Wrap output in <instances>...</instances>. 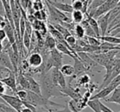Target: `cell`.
Returning a JSON list of instances; mask_svg holds the SVG:
<instances>
[{
	"label": "cell",
	"instance_id": "29",
	"mask_svg": "<svg viewBox=\"0 0 120 112\" xmlns=\"http://www.w3.org/2000/svg\"><path fill=\"white\" fill-rule=\"evenodd\" d=\"M84 1L85 0H74V1H72V9L77 11H82V8H83Z\"/></svg>",
	"mask_w": 120,
	"mask_h": 112
},
{
	"label": "cell",
	"instance_id": "43",
	"mask_svg": "<svg viewBox=\"0 0 120 112\" xmlns=\"http://www.w3.org/2000/svg\"><path fill=\"white\" fill-rule=\"evenodd\" d=\"M1 29H2V27H1V25H0V30H1Z\"/></svg>",
	"mask_w": 120,
	"mask_h": 112
},
{
	"label": "cell",
	"instance_id": "17",
	"mask_svg": "<svg viewBox=\"0 0 120 112\" xmlns=\"http://www.w3.org/2000/svg\"><path fill=\"white\" fill-rule=\"evenodd\" d=\"M0 64L2 66H4V67L8 69L10 71L14 72L13 66H12V62H11L8 54L4 51H3L2 53H0Z\"/></svg>",
	"mask_w": 120,
	"mask_h": 112
},
{
	"label": "cell",
	"instance_id": "4",
	"mask_svg": "<svg viewBox=\"0 0 120 112\" xmlns=\"http://www.w3.org/2000/svg\"><path fill=\"white\" fill-rule=\"evenodd\" d=\"M45 4H46V6L48 8L49 13V20L51 22H53V23H61V22H68V23H69V22H72L71 18H69L63 12L58 10L56 8L52 6L49 3L47 2L46 0H45Z\"/></svg>",
	"mask_w": 120,
	"mask_h": 112
},
{
	"label": "cell",
	"instance_id": "40",
	"mask_svg": "<svg viewBox=\"0 0 120 112\" xmlns=\"http://www.w3.org/2000/svg\"><path fill=\"white\" fill-rule=\"evenodd\" d=\"M3 42L2 40H0V53H2L3 50H4V45H3Z\"/></svg>",
	"mask_w": 120,
	"mask_h": 112
},
{
	"label": "cell",
	"instance_id": "10",
	"mask_svg": "<svg viewBox=\"0 0 120 112\" xmlns=\"http://www.w3.org/2000/svg\"><path fill=\"white\" fill-rule=\"evenodd\" d=\"M73 59H74V66H73L74 73L72 75V77L74 78L81 76V74L86 73H87V71H89L88 69L86 67V65L83 64L82 61H81L77 58H74Z\"/></svg>",
	"mask_w": 120,
	"mask_h": 112
},
{
	"label": "cell",
	"instance_id": "28",
	"mask_svg": "<svg viewBox=\"0 0 120 112\" xmlns=\"http://www.w3.org/2000/svg\"><path fill=\"white\" fill-rule=\"evenodd\" d=\"M106 0H93L92 3L90 4V6L88 7V9H87V12H90L91 11L95 10L96 8H98L99 6H100L102 4L105 2Z\"/></svg>",
	"mask_w": 120,
	"mask_h": 112
},
{
	"label": "cell",
	"instance_id": "26",
	"mask_svg": "<svg viewBox=\"0 0 120 112\" xmlns=\"http://www.w3.org/2000/svg\"><path fill=\"white\" fill-rule=\"evenodd\" d=\"M73 32L75 33L76 36L77 37V39H82L85 36V31L84 28L82 27L81 24H76L75 27H74Z\"/></svg>",
	"mask_w": 120,
	"mask_h": 112
},
{
	"label": "cell",
	"instance_id": "13",
	"mask_svg": "<svg viewBox=\"0 0 120 112\" xmlns=\"http://www.w3.org/2000/svg\"><path fill=\"white\" fill-rule=\"evenodd\" d=\"M119 74H120V61H118L116 64V65L113 67V70L111 71V73H110L109 75L108 76V77H107L105 80H103V82H102V84L100 85V88L101 89V88H103V87H106L113 78H115V77L118 75H119Z\"/></svg>",
	"mask_w": 120,
	"mask_h": 112
},
{
	"label": "cell",
	"instance_id": "5",
	"mask_svg": "<svg viewBox=\"0 0 120 112\" xmlns=\"http://www.w3.org/2000/svg\"><path fill=\"white\" fill-rule=\"evenodd\" d=\"M120 86V74L117 76L115 78H113L106 87H103L100 89V91L99 92H97L95 95H94L93 97H91L90 99H104L105 97H107L117 87ZM89 99V100H90Z\"/></svg>",
	"mask_w": 120,
	"mask_h": 112
},
{
	"label": "cell",
	"instance_id": "42",
	"mask_svg": "<svg viewBox=\"0 0 120 112\" xmlns=\"http://www.w3.org/2000/svg\"><path fill=\"white\" fill-rule=\"evenodd\" d=\"M34 2H42V0H34Z\"/></svg>",
	"mask_w": 120,
	"mask_h": 112
},
{
	"label": "cell",
	"instance_id": "35",
	"mask_svg": "<svg viewBox=\"0 0 120 112\" xmlns=\"http://www.w3.org/2000/svg\"><path fill=\"white\" fill-rule=\"evenodd\" d=\"M100 110H101L102 112H113L112 110H110L109 107H107L105 105H104L101 101H100Z\"/></svg>",
	"mask_w": 120,
	"mask_h": 112
},
{
	"label": "cell",
	"instance_id": "11",
	"mask_svg": "<svg viewBox=\"0 0 120 112\" xmlns=\"http://www.w3.org/2000/svg\"><path fill=\"white\" fill-rule=\"evenodd\" d=\"M1 81H2L3 83L6 87H9L12 92L16 93V92L17 91V80H16V74L14 73V72H11L8 77L2 78Z\"/></svg>",
	"mask_w": 120,
	"mask_h": 112
},
{
	"label": "cell",
	"instance_id": "14",
	"mask_svg": "<svg viewBox=\"0 0 120 112\" xmlns=\"http://www.w3.org/2000/svg\"><path fill=\"white\" fill-rule=\"evenodd\" d=\"M31 26H32L33 30L38 31L39 33L41 34V35L45 36V35H47L48 30H47V26H46V24L45 23V22L35 20H35L31 22Z\"/></svg>",
	"mask_w": 120,
	"mask_h": 112
},
{
	"label": "cell",
	"instance_id": "8",
	"mask_svg": "<svg viewBox=\"0 0 120 112\" xmlns=\"http://www.w3.org/2000/svg\"><path fill=\"white\" fill-rule=\"evenodd\" d=\"M49 59L53 67L59 69L63 65V54L56 48L49 51Z\"/></svg>",
	"mask_w": 120,
	"mask_h": 112
},
{
	"label": "cell",
	"instance_id": "24",
	"mask_svg": "<svg viewBox=\"0 0 120 112\" xmlns=\"http://www.w3.org/2000/svg\"><path fill=\"white\" fill-rule=\"evenodd\" d=\"M81 25H82V27L84 28V31H85V35H86V36H95V32L93 31V30H92V28L90 27V26L89 25L88 22H87L86 19H85V20H83L82 22H81Z\"/></svg>",
	"mask_w": 120,
	"mask_h": 112
},
{
	"label": "cell",
	"instance_id": "31",
	"mask_svg": "<svg viewBox=\"0 0 120 112\" xmlns=\"http://www.w3.org/2000/svg\"><path fill=\"white\" fill-rule=\"evenodd\" d=\"M11 72H12V71H10L8 69L4 67V66H2L0 64V79L8 77Z\"/></svg>",
	"mask_w": 120,
	"mask_h": 112
},
{
	"label": "cell",
	"instance_id": "38",
	"mask_svg": "<svg viewBox=\"0 0 120 112\" xmlns=\"http://www.w3.org/2000/svg\"><path fill=\"white\" fill-rule=\"evenodd\" d=\"M64 108L61 110H58L57 112H72V110H70V108L68 107V105H66V106H64Z\"/></svg>",
	"mask_w": 120,
	"mask_h": 112
},
{
	"label": "cell",
	"instance_id": "39",
	"mask_svg": "<svg viewBox=\"0 0 120 112\" xmlns=\"http://www.w3.org/2000/svg\"><path fill=\"white\" fill-rule=\"evenodd\" d=\"M21 112H33V111H32V110H30V109L27 108V107L23 106L22 108V110H21Z\"/></svg>",
	"mask_w": 120,
	"mask_h": 112
},
{
	"label": "cell",
	"instance_id": "16",
	"mask_svg": "<svg viewBox=\"0 0 120 112\" xmlns=\"http://www.w3.org/2000/svg\"><path fill=\"white\" fill-rule=\"evenodd\" d=\"M110 94H111V96L109 97H108V98L105 97V98H104V100L106 102L120 105V86L117 87Z\"/></svg>",
	"mask_w": 120,
	"mask_h": 112
},
{
	"label": "cell",
	"instance_id": "27",
	"mask_svg": "<svg viewBox=\"0 0 120 112\" xmlns=\"http://www.w3.org/2000/svg\"><path fill=\"white\" fill-rule=\"evenodd\" d=\"M86 39L87 40V44L91 46H99L100 45V40L97 37L95 36H86L85 35Z\"/></svg>",
	"mask_w": 120,
	"mask_h": 112
},
{
	"label": "cell",
	"instance_id": "12",
	"mask_svg": "<svg viewBox=\"0 0 120 112\" xmlns=\"http://www.w3.org/2000/svg\"><path fill=\"white\" fill-rule=\"evenodd\" d=\"M47 2L49 3L52 6L56 8L58 10L61 11L63 12H68V13H72L73 11L72 8V5L68 4H64V3L58 2V1H53V0H46Z\"/></svg>",
	"mask_w": 120,
	"mask_h": 112
},
{
	"label": "cell",
	"instance_id": "15",
	"mask_svg": "<svg viewBox=\"0 0 120 112\" xmlns=\"http://www.w3.org/2000/svg\"><path fill=\"white\" fill-rule=\"evenodd\" d=\"M24 74L26 75V77L27 80H28V82H29V86H30V92H35V93L39 94V95H41L40 83L37 82L31 75H30V74H26V73H24Z\"/></svg>",
	"mask_w": 120,
	"mask_h": 112
},
{
	"label": "cell",
	"instance_id": "2",
	"mask_svg": "<svg viewBox=\"0 0 120 112\" xmlns=\"http://www.w3.org/2000/svg\"><path fill=\"white\" fill-rule=\"evenodd\" d=\"M26 101L33 105L35 107H53V106H63V105L57 104L49 100V99H45L41 95H39L30 91H27V97Z\"/></svg>",
	"mask_w": 120,
	"mask_h": 112
},
{
	"label": "cell",
	"instance_id": "37",
	"mask_svg": "<svg viewBox=\"0 0 120 112\" xmlns=\"http://www.w3.org/2000/svg\"><path fill=\"white\" fill-rule=\"evenodd\" d=\"M6 38H7V36H6L5 31H4V29H1L0 30V40L4 41V40H5Z\"/></svg>",
	"mask_w": 120,
	"mask_h": 112
},
{
	"label": "cell",
	"instance_id": "33",
	"mask_svg": "<svg viewBox=\"0 0 120 112\" xmlns=\"http://www.w3.org/2000/svg\"><path fill=\"white\" fill-rule=\"evenodd\" d=\"M31 8L34 12H35V11H40V10L44 9V4L42 2H34L33 4H31Z\"/></svg>",
	"mask_w": 120,
	"mask_h": 112
},
{
	"label": "cell",
	"instance_id": "9",
	"mask_svg": "<svg viewBox=\"0 0 120 112\" xmlns=\"http://www.w3.org/2000/svg\"><path fill=\"white\" fill-rule=\"evenodd\" d=\"M109 12L100 16L96 19L99 25V28H100V35H106L109 27Z\"/></svg>",
	"mask_w": 120,
	"mask_h": 112
},
{
	"label": "cell",
	"instance_id": "1",
	"mask_svg": "<svg viewBox=\"0 0 120 112\" xmlns=\"http://www.w3.org/2000/svg\"><path fill=\"white\" fill-rule=\"evenodd\" d=\"M40 86L41 96L45 99H49L50 97H65L64 94L60 92L59 89L53 83L51 78H50L49 72L40 73Z\"/></svg>",
	"mask_w": 120,
	"mask_h": 112
},
{
	"label": "cell",
	"instance_id": "6",
	"mask_svg": "<svg viewBox=\"0 0 120 112\" xmlns=\"http://www.w3.org/2000/svg\"><path fill=\"white\" fill-rule=\"evenodd\" d=\"M0 97L11 107L17 110L18 112H21V110L23 107L22 100H20L17 96H12L8 94H0Z\"/></svg>",
	"mask_w": 120,
	"mask_h": 112
},
{
	"label": "cell",
	"instance_id": "21",
	"mask_svg": "<svg viewBox=\"0 0 120 112\" xmlns=\"http://www.w3.org/2000/svg\"><path fill=\"white\" fill-rule=\"evenodd\" d=\"M55 45H56L55 39L50 34H47L45 39V48L49 50H51L55 48Z\"/></svg>",
	"mask_w": 120,
	"mask_h": 112
},
{
	"label": "cell",
	"instance_id": "3",
	"mask_svg": "<svg viewBox=\"0 0 120 112\" xmlns=\"http://www.w3.org/2000/svg\"><path fill=\"white\" fill-rule=\"evenodd\" d=\"M120 0H106L104 4H102L100 6L91 11L90 12H86L88 15L92 17L93 18L97 19L99 17L110 12L113 8H114L118 4H119Z\"/></svg>",
	"mask_w": 120,
	"mask_h": 112
},
{
	"label": "cell",
	"instance_id": "34",
	"mask_svg": "<svg viewBox=\"0 0 120 112\" xmlns=\"http://www.w3.org/2000/svg\"><path fill=\"white\" fill-rule=\"evenodd\" d=\"M90 82V77H89L87 74H84L82 75V77H80V80H79V82L78 84L79 85H86L87 84L88 82Z\"/></svg>",
	"mask_w": 120,
	"mask_h": 112
},
{
	"label": "cell",
	"instance_id": "36",
	"mask_svg": "<svg viewBox=\"0 0 120 112\" xmlns=\"http://www.w3.org/2000/svg\"><path fill=\"white\" fill-rule=\"evenodd\" d=\"M68 107L70 108V110H72V112H80V111H78V110L76 109V107H75V105H74V102H73V100H69V102H68Z\"/></svg>",
	"mask_w": 120,
	"mask_h": 112
},
{
	"label": "cell",
	"instance_id": "30",
	"mask_svg": "<svg viewBox=\"0 0 120 112\" xmlns=\"http://www.w3.org/2000/svg\"><path fill=\"white\" fill-rule=\"evenodd\" d=\"M65 41H66V43L68 44V45H69V46L71 47V48H73L74 46L76 45V43H77V39L74 37V35H68V36H67L65 39Z\"/></svg>",
	"mask_w": 120,
	"mask_h": 112
},
{
	"label": "cell",
	"instance_id": "18",
	"mask_svg": "<svg viewBox=\"0 0 120 112\" xmlns=\"http://www.w3.org/2000/svg\"><path fill=\"white\" fill-rule=\"evenodd\" d=\"M84 15L86 16V20L88 22L89 25L90 26V27L92 28L93 31L95 32V36H99L100 35V28H99V25H98V22H97L96 19L93 18L92 17H90V15H88L87 13H85Z\"/></svg>",
	"mask_w": 120,
	"mask_h": 112
},
{
	"label": "cell",
	"instance_id": "32",
	"mask_svg": "<svg viewBox=\"0 0 120 112\" xmlns=\"http://www.w3.org/2000/svg\"><path fill=\"white\" fill-rule=\"evenodd\" d=\"M15 94H16V96L20 99V100H25L26 99V97H27V91L24 90V89H22V90H17Z\"/></svg>",
	"mask_w": 120,
	"mask_h": 112
},
{
	"label": "cell",
	"instance_id": "20",
	"mask_svg": "<svg viewBox=\"0 0 120 112\" xmlns=\"http://www.w3.org/2000/svg\"><path fill=\"white\" fill-rule=\"evenodd\" d=\"M72 22L75 24H80L84 20V13L82 11L73 10L72 12Z\"/></svg>",
	"mask_w": 120,
	"mask_h": 112
},
{
	"label": "cell",
	"instance_id": "41",
	"mask_svg": "<svg viewBox=\"0 0 120 112\" xmlns=\"http://www.w3.org/2000/svg\"><path fill=\"white\" fill-rule=\"evenodd\" d=\"M0 112H6V111H5V110H4V109L2 108V107L0 106Z\"/></svg>",
	"mask_w": 120,
	"mask_h": 112
},
{
	"label": "cell",
	"instance_id": "23",
	"mask_svg": "<svg viewBox=\"0 0 120 112\" xmlns=\"http://www.w3.org/2000/svg\"><path fill=\"white\" fill-rule=\"evenodd\" d=\"M100 101L99 99H90L86 102V105H88L94 112H102L100 107Z\"/></svg>",
	"mask_w": 120,
	"mask_h": 112
},
{
	"label": "cell",
	"instance_id": "22",
	"mask_svg": "<svg viewBox=\"0 0 120 112\" xmlns=\"http://www.w3.org/2000/svg\"><path fill=\"white\" fill-rule=\"evenodd\" d=\"M59 71L66 77H71L74 73L73 66L71 64H63L59 69Z\"/></svg>",
	"mask_w": 120,
	"mask_h": 112
},
{
	"label": "cell",
	"instance_id": "19",
	"mask_svg": "<svg viewBox=\"0 0 120 112\" xmlns=\"http://www.w3.org/2000/svg\"><path fill=\"white\" fill-rule=\"evenodd\" d=\"M97 38L100 40V42H109V43L114 44V45H119L120 44V38L119 37L113 36V35H99Z\"/></svg>",
	"mask_w": 120,
	"mask_h": 112
},
{
	"label": "cell",
	"instance_id": "25",
	"mask_svg": "<svg viewBox=\"0 0 120 112\" xmlns=\"http://www.w3.org/2000/svg\"><path fill=\"white\" fill-rule=\"evenodd\" d=\"M33 16H34V18H35V20L42 21V22H46L47 19H48V15H47L45 9L34 12Z\"/></svg>",
	"mask_w": 120,
	"mask_h": 112
},
{
	"label": "cell",
	"instance_id": "44",
	"mask_svg": "<svg viewBox=\"0 0 120 112\" xmlns=\"http://www.w3.org/2000/svg\"><path fill=\"white\" fill-rule=\"evenodd\" d=\"M8 1H9V0H8Z\"/></svg>",
	"mask_w": 120,
	"mask_h": 112
},
{
	"label": "cell",
	"instance_id": "7",
	"mask_svg": "<svg viewBox=\"0 0 120 112\" xmlns=\"http://www.w3.org/2000/svg\"><path fill=\"white\" fill-rule=\"evenodd\" d=\"M27 58V64L31 69H38L43 63V56L39 52H30Z\"/></svg>",
	"mask_w": 120,
	"mask_h": 112
}]
</instances>
